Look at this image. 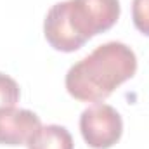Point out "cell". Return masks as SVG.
<instances>
[{
	"mask_svg": "<svg viewBox=\"0 0 149 149\" xmlns=\"http://www.w3.org/2000/svg\"><path fill=\"white\" fill-rule=\"evenodd\" d=\"M135 71V52L121 42H108L70 68L66 88L76 101L101 102L116 87L130 80Z\"/></svg>",
	"mask_w": 149,
	"mask_h": 149,
	"instance_id": "cell-1",
	"label": "cell"
},
{
	"mask_svg": "<svg viewBox=\"0 0 149 149\" xmlns=\"http://www.w3.org/2000/svg\"><path fill=\"white\" fill-rule=\"evenodd\" d=\"M120 17V0H66L52 5L43 21L50 47L74 52L111 28Z\"/></svg>",
	"mask_w": 149,
	"mask_h": 149,
	"instance_id": "cell-2",
	"label": "cell"
},
{
	"mask_svg": "<svg viewBox=\"0 0 149 149\" xmlns=\"http://www.w3.org/2000/svg\"><path fill=\"white\" fill-rule=\"evenodd\" d=\"M80 130L83 141L92 149H109L121 137L123 121L113 106L95 102L81 113Z\"/></svg>",
	"mask_w": 149,
	"mask_h": 149,
	"instance_id": "cell-3",
	"label": "cell"
},
{
	"mask_svg": "<svg viewBox=\"0 0 149 149\" xmlns=\"http://www.w3.org/2000/svg\"><path fill=\"white\" fill-rule=\"evenodd\" d=\"M42 127L40 118L30 109H2L0 111V144L23 146Z\"/></svg>",
	"mask_w": 149,
	"mask_h": 149,
	"instance_id": "cell-4",
	"label": "cell"
},
{
	"mask_svg": "<svg viewBox=\"0 0 149 149\" xmlns=\"http://www.w3.org/2000/svg\"><path fill=\"white\" fill-rule=\"evenodd\" d=\"M28 149H73L71 134L61 125L40 127L28 141Z\"/></svg>",
	"mask_w": 149,
	"mask_h": 149,
	"instance_id": "cell-5",
	"label": "cell"
},
{
	"mask_svg": "<svg viewBox=\"0 0 149 149\" xmlns=\"http://www.w3.org/2000/svg\"><path fill=\"white\" fill-rule=\"evenodd\" d=\"M19 102V85L9 74L0 73V111L14 108Z\"/></svg>",
	"mask_w": 149,
	"mask_h": 149,
	"instance_id": "cell-6",
	"label": "cell"
},
{
	"mask_svg": "<svg viewBox=\"0 0 149 149\" xmlns=\"http://www.w3.org/2000/svg\"><path fill=\"white\" fill-rule=\"evenodd\" d=\"M132 19L135 28L149 37V0H134L132 2Z\"/></svg>",
	"mask_w": 149,
	"mask_h": 149,
	"instance_id": "cell-7",
	"label": "cell"
}]
</instances>
